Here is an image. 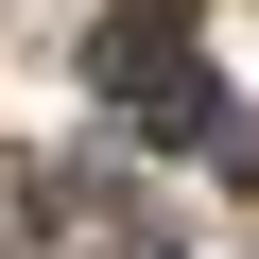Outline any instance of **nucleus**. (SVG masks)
<instances>
[{
  "mask_svg": "<svg viewBox=\"0 0 259 259\" xmlns=\"http://www.w3.org/2000/svg\"><path fill=\"white\" fill-rule=\"evenodd\" d=\"M173 52H190V0H121V18L87 35V87L121 104V87H139V69H173Z\"/></svg>",
  "mask_w": 259,
  "mask_h": 259,
  "instance_id": "obj_1",
  "label": "nucleus"
}]
</instances>
